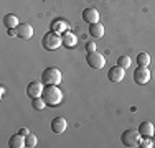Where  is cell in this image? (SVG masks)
I'll list each match as a JSON object with an SVG mask.
<instances>
[{"instance_id":"52a82bcc","label":"cell","mask_w":155,"mask_h":148,"mask_svg":"<svg viewBox=\"0 0 155 148\" xmlns=\"http://www.w3.org/2000/svg\"><path fill=\"white\" fill-rule=\"evenodd\" d=\"M124 76H125V69L120 68L119 64L112 66V68L109 69V72H107V79L110 81V82H120V81L124 79Z\"/></svg>"},{"instance_id":"7a4b0ae2","label":"cell","mask_w":155,"mask_h":148,"mask_svg":"<svg viewBox=\"0 0 155 148\" xmlns=\"http://www.w3.org/2000/svg\"><path fill=\"white\" fill-rule=\"evenodd\" d=\"M61 81H63V74L58 68L50 66V68H46L45 71L41 72V82L45 84V86H58Z\"/></svg>"},{"instance_id":"d4e9b609","label":"cell","mask_w":155,"mask_h":148,"mask_svg":"<svg viewBox=\"0 0 155 148\" xmlns=\"http://www.w3.org/2000/svg\"><path fill=\"white\" fill-rule=\"evenodd\" d=\"M18 133H20V135H23V137H27L28 133H30V130H28L27 127H23V128H20V130H18Z\"/></svg>"},{"instance_id":"603a6c76","label":"cell","mask_w":155,"mask_h":148,"mask_svg":"<svg viewBox=\"0 0 155 148\" xmlns=\"http://www.w3.org/2000/svg\"><path fill=\"white\" fill-rule=\"evenodd\" d=\"M84 48H86L87 53H93V51H96V43H94V41H87Z\"/></svg>"},{"instance_id":"5b68a950","label":"cell","mask_w":155,"mask_h":148,"mask_svg":"<svg viewBox=\"0 0 155 148\" xmlns=\"http://www.w3.org/2000/svg\"><path fill=\"white\" fill-rule=\"evenodd\" d=\"M86 63H87V66L93 68V69H102L106 66V58L102 56L101 53H97V51H93V53H87Z\"/></svg>"},{"instance_id":"3957f363","label":"cell","mask_w":155,"mask_h":148,"mask_svg":"<svg viewBox=\"0 0 155 148\" xmlns=\"http://www.w3.org/2000/svg\"><path fill=\"white\" fill-rule=\"evenodd\" d=\"M41 44L46 51H54L63 44V38H61V35H58V33H54L53 30H51V31L45 33V36H43V40H41Z\"/></svg>"},{"instance_id":"7c38bea8","label":"cell","mask_w":155,"mask_h":148,"mask_svg":"<svg viewBox=\"0 0 155 148\" xmlns=\"http://www.w3.org/2000/svg\"><path fill=\"white\" fill-rule=\"evenodd\" d=\"M139 133L142 137H152L155 133V127L152 122H142V124L139 125Z\"/></svg>"},{"instance_id":"2e32d148","label":"cell","mask_w":155,"mask_h":148,"mask_svg":"<svg viewBox=\"0 0 155 148\" xmlns=\"http://www.w3.org/2000/svg\"><path fill=\"white\" fill-rule=\"evenodd\" d=\"M3 25H5L7 28H17L20 23H18V18L13 13H7L5 17H3Z\"/></svg>"},{"instance_id":"6da1fadb","label":"cell","mask_w":155,"mask_h":148,"mask_svg":"<svg viewBox=\"0 0 155 148\" xmlns=\"http://www.w3.org/2000/svg\"><path fill=\"white\" fill-rule=\"evenodd\" d=\"M41 97L45 99L46 105L50 107H58L63 102V92L58 89V86H46L43 89Z\"/></svg>"},{"instance_id":"cb8c5ba5","label":"cell","mask_w":155,"mask_h":148,"mask_svg":"<svg viewBox=\"0 0 155 148\" xmlns=\"http://www.w3.org/2000/svg\"><path fill=\"white\" fill-rule=\"evenodd\" d=\"M7 35H8V36H18L17 28H7Z\"/></svg>"},{"instance_id":"9c48e42d","label":"cell","mask_w":155,"mask_h":148,"mask_svg":"<svg viewBox=\"0 0 155 148\" xmlns=\"http://www.w3.org/2000/svg\"><path fill=\"white\" fill-rule=\"evenodd\" d=\"M66 127H68V122H66L64 117H54L53 120H51V132L53 133H63L66 132Z\"/></svg>"},{"instance_id":"ac0fdd59","label":"cell","mask_w":155,"mask_h":148,"mask_svg":"<svg viewBox=\"0 0 155 148\" xmlns=\"http://www.w3.org/2000/svg\"><path fill=\"white\" fill-rule=\"evenodd\" d=\"M137 64L139 66H149L150 64V54L142 51V53L137 54Z\"/></svg>"},{"instance_id":"8fae6325","label":"cell","mask_w":155,"mask_h":148,"mask_svg":"<svg viewBox=\"0 0 155 148\" xmlns=\"http://www.w3.org/2000/svg\"><path fill=\"white\" fill-rule=\"evenodd\" d=\"M17 31H18V38L21 40H30L33 36V27L30 23H21L17 27Z\"/></svg>"},{"instance_id":"277c9868","label":"cell","mask_w":155,"mask_h":148,"mask_svg":"<svg viewBox=\"0 0 155 148\" xmlns=\"http://www.w3.org/2000/svg\"><path fill=\"white\" fill-rule=\"evenodd\" d=\"M140 140H142V135L139 133V130H130V128H129V130L122 132V135H120V142H122V145L129 146V148L139 146Z\"/></svg>"},{"instance_id":"44dd1931","label":"cell","mask_w":155,"mask_h":148,"mask_svg":"<svg viewBox=\"0 0 155 148\" xmlns=\"http://www.w3.org/2000/svg\"><path fill=\"white\" fill-rule=\"evenodd\" d=\"M117 64H119L120 68L127 69L129 66H130V58H129V56H119V59H117Z\"/></svg>"},{"instance_id":"d6986e66","label":"cell","mask_w":155,"mask_h":148,"mask_svg":"<svg viewBox=\"0 0 155 148\" xmlns=\"http://www.w3.org/2000/svg\"><path fill=\"white\" fill-rule=\"evenodd\" d=\"M31 107H33L35 110H41V109H45V107H46V102H45V99H43V97L31 99Z\"/></svg>"},{"instance_id":"8992f818","label":"cell","mask_w":155,"mask_h":148,"mask_svg":"<svg viewBox=\"0 0 155 148\" xmlns=\"http://www.w3.org/2000/svg\"><path fill=\"white\" fill-rule=\"evenodd\" d=\"M134 81L139 84V86H143L150 81V71L147 66H139L134 71Z\"/></svg>"},{"instance_id":"7402d4cb","label":"cell","mask_w":155,"mask_h":148,"mask_svg":"<svg viewBox=\"0 0 155 148\" xmlns=\"http://www.w3.org/2000/svg\"><path fill=\"white\" fill-rule=\"evenodd\" d=\"M139 146H142V148H152V146H153L152 138H150V137H142V140H140V145H139Z\"/></svg>"},{"instance_id":"9a60e30c","label":"cell","mask_w":155,"mask_h":148,"mask_svg":"<svg viewBox=\"0 0 155 148\" xmlns=\"http://www.w3.org/2000/svg\"><path fill=\"white\" fill-rule=\"evenodd\" d=\"M89 35L93 38H102L104 36V27H102V23L89 25Z\"/></svg>"},{"instance_id":"ffe728a7","label":"cell","mask_w":155,"mask_h":148,"mask_svg":"<svg viewBox=\"0 0 155 148\" xmlns=\"http://www.w3.org/2000/svg\"><path fill=\"white\" fill-rule=\"evenodd\" d=\"M36 143H38V138H36V135H33V133H28V135L25 137V146L33 148V146H36Z\"/></svg>"},{"instance_id":"ba28073f","label":"cell","mask_w":155,"mask_h":148,"mask_svg":"<svg viewBox=\"0 0 155 148\" xmlns=\"http://www.w3.org/2000/svg\"><path fill=\"white\" fill-rule=\"evenodd\" d=\"M43 82H38V81H33V82H30L27 86V94H28V97H31V99H36V97H41V94H43Z\"/></svg>"},{"instance_id":"e0dca14e","label":"cell","mask_w":155,"mask_h":148,"mask_svg":"<svg viewBox=\"0 0 155 148\" xmlns=\"http://www.w3.org/2000/svg\"><path fill=\"white\" fill-rule=\"evenodd\" d=\"M68 23H66V21H61V20H58V21H54L53 23V31L54 33H58V35H60V33H64V31H68Z\"/></svg>"},{"instance_id":"484cf974","label":"cell","mask_w":155,"mask_h":148,"mask_svg":"<svg viewBox=\"0 0 155 148\" xmlns=\"http://www.w3.org/2000/svg\"><path fill=\"white\" fill-rule=\"evenodd\" d=\"M150 138H152V143H153V146H155V133H153L152 137H150Z\"/></svg>"},{"instance_id":"30bf717a","label":"cell","mask_w":155,"mask_h":148,"mask_svg":"<svg viewBox=\"0 0 155 148\" xmlns=\"http://www.w3.org/2000/svg\"><path fill=\"white\" fill-rule=\"evenodd\" d=\"M83 20L86 21L87 25L99 23V12L96 8H86L83 12Z\"/></svg>"},{"instance_id":"4fadbf2b","label":"cell","mask_w":155,"mask_h":148,"mask_svg":"<svg viewBox=\"0 0 155 148\" xmlns=\"http://www.w3.org/2000/svg\"><path fill=\"white\" fill-rule=\"evenodd\" d=\"M8 146L10 148H23L25 146V137L17 133V135H12L8 138Z\"/></svg>"},{"instance_id":"5bb4252c","label":"cell","mask_w":155,"mask_h":148,"mask_svg":"<svg viewBox=\"0 0 155 148\" xmlns=\"http://www.w3.org/2000/svg\"><path fill=\"white\" fill-rule=\"evenodd\" d=\"M61 38H63V46H66V48H74L76 43H78L76 36L73 35L71 31H64L61 35Z\"/></svg>"}]
</instances>
